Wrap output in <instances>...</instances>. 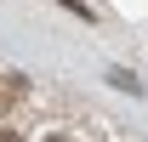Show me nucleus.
Returning a JSON list of instances; mask_svg holds the SVG:
<instances>
[{"label":"nucleus","mask_w":148,"mask_h":142,"mask_svg":"<svg viewBox=\"0 0 148 142\" xmlns=\"http://www.w3.org/2000/svg\"><path fill=\"white\" fill-rule=\"evenodd\" d=\"M0 142H17V131H6V125H0Z\"/></svg>","instance_id":"obj_1"},{"label":"nucleus","mask_w":148,"mask_h":142,"mask_svg":"<svg viewBox=\"0 0 148 142\" xmlns=\"http://www.w3.org/2000/svg\"><path fill=\"white\" fill-rule=\"evenodd\" d=\"M46 142H69V137H46Z\"/></svg>","instance_id":"obj_2"}]
</instances>
